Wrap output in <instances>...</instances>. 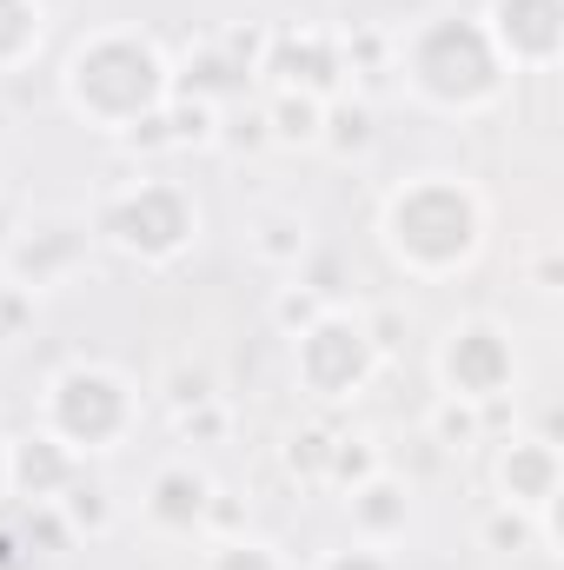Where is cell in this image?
I'll return each mask as SVG.
<instances>
[{
    "label": "cell",
    "mask_w": 564,
    "mask_h": 570,
    "mask_svg": "<svg viewBox=\"0 0 564 570\" xmlns=\"http://www.w3.org/2000/svg\"><path fill=\"white\" fill-rule=\"evenodd\" d=\"M412 87H419L425 100H438V107H478V100H492L498 94V47H492V33L458 27V53H445V60L412 47Z\"/></svg>",
    "instance_id": "cell-3"
},
{
    "label": "cell",
    "mask_w": 564,
    "mask_h": 570,
    "mask_svg": "<svg viewBox=\"0 0 564 570\" xmlns=\"http://www.w3.org/2000/svg\"><path fill=\"white\" fill-rule=\"evenodd\" d=\"M0 478H7V458H0Z\"/></svg>",
    "instance_id": "cell-15"
},
{
    "label": "cell",
    "mask_w": 564,
    "mask_h": 570,
    "mask_svg": "<svg viewBox=\"0 0 564 570\" xmlns=\"http://www.w3.org/2000/svg\"><path fill=\"white\" fill-rule=\"evenodd\" d=\"M552 484H558V464H552L545 444H512L505 451V491H512V504H545Z\"/></svg>",
    "instance_id": "cell-9"
},
{
    "label": "cell",
    "mask_w": 564,
    "mask_h": 570,
    "mask_svg": "<svg viewBox=\"0 0 564 570\" xmlns=\"http://www.w3.org/2000/svg\"><path fill=\"white\" fill-rule=\"evenodd\" d=\"M13 478L40 498V491H54V484L67 478V458L54 451V438H27V444H20V458H13Z\"/></svg>",
    "instance_id": "cell-11"
},
{
    "label": "cell",
    "mask_w": 564,
    "mask_h": 570,
    "mask_svg": "<svg viewBox=\"0 0 564 570\" xmlns=\"http://www.w3.org/2000/svg\"><path fill=\"white\" fill-rule=\"evenodd\" d=\"M107 233H114L127 253L166 259V253H179V246H186L193 213H186V199H179V193H166V186H140L127 206H114V213H107Z\"/></svg>",
    "instance_id": "cell-5"
},
{
    "label": "cell",
    "mask_w": 564,
    "mask_h": 570,
    "mask_svg": "<svg viewBox=\"0 0 564 570\" xmlns=\"http://www.w3.org/2000/svg\"><path fill=\"white\" fill-rule=\"evenodd\" d=\"M54 425H60V438H74V444L120 438V425H127V385L114 372H94V365L60 372L54 379Z\"/></svg>",
    "instance_id": "cell-4"
},
{
    "label": "cell",
    "mask_w": 564,
    "mask_h": 570,
    "mask_svg": "<svg viewBox=\"0 0 564 570\" xmlns=\"http://www.w3.org/2000/svg\"><path fill=\"white\" fill-rule=\"evenodd\" d=\"M445 379H451L465 399H492V392L512 379V345H505L492 325H465V332H451V345H445Z\"/></svg>",
    "instance_id": "cell-7"
},
{
    "label": "cell",
    "mask_w": 564,
    "mask_h": 570,
    "mask_svg": "<svg viewBox=\"0 0 564 570\" xmlns=\"http://www.w3.org/2000/svg\"><path fill=\"white\" fill-rule=\"evenodd\" d=\"M213 570H280V564H273L266 544H226V551L213 558Z\"/></svg>",
    "instance_id": "cell-13"
},
{
    "label": "cell",
    "mask_w": 564,
    "mask_h": 570,
    "mask_svg": "<svg viewBox=\"0 0 564 570\" xmlns=\"http://www.w3.org/2000/svg\"><path fill=\"white\" fill-rule=\"evenodd\" d=\"M200 504H206V478H193V471H166L153 491V518H166V524H193Z\"/></svg>",
    "instance_id": "cell-10"
},
{
    "label": "cell",
    "mask_w": 564,
    "mask_h": 570,
    "mask_svg": "<svg viewBox=\"0 0 564 570\" xmlns=\"http://www.w3.org/2000/svg\"><path fill=\"white\" fill-rule=\"evenodd\" d=\"M492 47H505L512 60L545 67L558 53V0H498L492 7Z\"/></svg>",
    "instance_id": "cell-8"
},
{
    "label": "cell",
    "mask_w": 564,
    "mask_h": 570,
    "mask_svg": "<svg viewBox=\"0 0 564 570\" xmlns=\"http://www.w3.org/2000/svg\"><path fill=\"white\" fill-rule=\"evenodd\" d=\"M67 94H74V107L94 114V120H140L146 107H159L166 73H159V60H153L146 40L107 33V40H94V47L74 53Z\"/></svg>",
    "instance_id": "cell-2"
},
{
    "label": "cell",
    "mask_w": 564,
    "mask_h": 570,
    "mask_svg": "<svg viewBox=\"0 0 564 570\" xmlns=\"http://www.w3.org/2000/svg\"><path fill=\"white\" fill-rule=\"evenodd\" d=\"M325 570H386L372 551H339V558H325Z\"/></svg>",
    "instance_id": "cell-14"
},
{
    "label": "cell",
    "mask_w": 564,
    "mask_h": 570,
    "mask_svg": "<svg viewBox=\"0 0 564 570\" xmlns=\"http://www.w3.org/2000/svg\"><path fill=\"white\" fill-rule=\"evenodd\" d=\"M366 365H372V345H366V332L346 325V318H325V325L299 345V372H305V385L325 392V399L352 392V385L366 379Z\"/></svg>",
    "instance_id": "cell-6"
},
{
    "label": "cell",
    "mask_w": 564,
    "mask_h": 570,
    "mask_svg": "<svg viewBox=\"0 0 564 570\" xmlns=\"http://www.w3.org/2000/svg\"><path fill=\"white\" fill-rule=\"evenodd\" d=\"M386 239L399 259H412L419 273H445L458 259H471L478 246V199L451 179H419L386 206Z\"/></svg>",
    "instance_id": "cell-1"
},
{
    "label": "cell",
    "mask_w": 564,
    "mask_h": 570,
    "mask_svg": "<svg viewBox=\"0 0 564 570\" xmlns=\"http://www.w3.org/2000/svg\"><path fill=\"white\" fill-rule=\"evenodd\" d=\"M40 40V7L33 0H0V60H20Z\"/></svg>",
    "instance_id": "cell-12"
}]
</instances>
